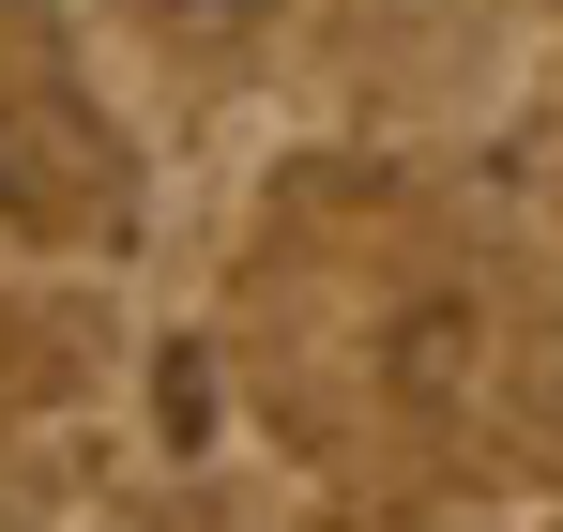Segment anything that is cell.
Segmentation results:
<instances>
[{"label": "cell", "instance_id": "cell-1", "mask_svg": "<svg viewBox=\"0 0 563 532\" xmlns=\"http://www.w3.org/2000/svg\"><path fill=\"white\" fill-rule=\"evenodd\" d=\"M184 15H213V0H184ZM229 15H244V0H229Z\"/></svg>", "mask_w": 563, "mask_h": 532}]
</instances>
